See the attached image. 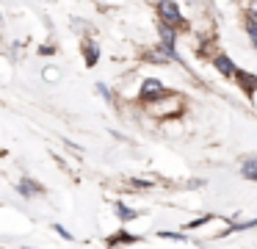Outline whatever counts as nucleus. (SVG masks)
<instances>
[{"instance_id": "7ed1b4c3", "label": "nucleus", "mask_w": 257, "mask_h": 249, "mask_svg": "<svg viewBox=\"0 0 257 249\" xmlns=\"http://www.w3.org/2000/svg\"><path fill=\"white\" fill-rule=\"evenodd\" d=\"M232 80H238V86L246 92V97H254V92H257V75H251V72H243V69H235V75H232Z\"/></svg>"}, {"instance_id": "f257e3e1", "label": "nucleus", "mask_w": 257, "mask_h": 249, "mask_svg": "<svg viewBox=\"0 0 257 249\" xmlns=\"http://www.w3.org/2000/svg\"><path fill=\"white\" fill-rule=\"evenodd\" d=\"M166 94H169V92L163 89V83L158 80V77H147V80L141 83L139 103H144V105H152V103H158V100H163Z\"/></svg>"}, {"instance_id": "1a4fd4ad", "label": "nucleus", "mask_w": 257, "mask_h": 249, "mask_svg": "<svg viewBox=\"0 0 257 249\" xmlns=\"http://www.w3.org/2000/svg\"><path fill=\"white\" fill-rule=\"evenodd\" d=\"M246 31H249V39H251V44H254V50H257V17L254 14L246 17Z\"/></svg>"}, {"instance_id": "a211bd4d", "label": "nucleus", "mask_w": 257, "mask_h": 249, "mask_svg": "<svg viewBox=\"0 0 257 249\" xmlns=\"http://www.w3.org/2000/svg\"><path fill=\"white\" fill-rule=\"evenodd\" d=\"M0 22H3V17H0Z\"/></svg>"}, {"instance_id": "dca6fc26", "label": "nucleus", "mask_w": 257, "mask_h": 249, "mask_svg": "<svg viewBox=\"0 0 257 249\" xmlns=\"http://www.w3.org/2000/svg\"><path fill=\"white\" fill-rule=\"evenodd\" d=\"M39 53H42V55H50V53H56V47H50V44H42Z\"/></svg>"}, {"instance_id": "9b49d317", "label": "nucleus", "mask_w": 257, "mask_h": 249, "mask_svg": "<svg viewBox=\"0 0 257 249\" xmlns=\"http://www.w3.org/2000/svg\"><path fill=\"white\" fill-rule=\"evenodd\" d=\"M240 175H243L246 180H254V183H257V166H251V163H243V166H240Z\"/></svg>"}, {"instance_id": "2eb2a0df", "label": "nucleus", "mask_w": 257, "mask_h": 249, "mask_svg": "<svg viewBox=\"0 0 257 249\" xmlns=\"http://www.w3.org/2000/svg\"><path fill=\"white\" fill-rule=\"evenodd\" d=\"M130 183H133V186L139 188V191H147V188H152V183H150V180H130Z\"/></svg>"}, {"instance_id": "6e6552de", "label": "nucleus", "mask_w": 257, "mask_h": 249, "mask_svg": "<svg viewBox=\"0 0 257 249\" xmlns=\"http://www.w3.org/2000/svg\"><path fill=\"white\" fill-rule=\"evenodd\" d=\"M116 216H119L122 221H133V219H139V210L127 208L124 202H116Z\"/></svg>"}, {"instance_id": "f03ea898", "label": "nucleus", "mask_w": 257, "mask_h": 249, "mask_svg": "<svg viewBox=\"0 0 257 249\" xmlns=\"http://www.w3.org/2000/svg\"><path fill=\"white\" fill-rule=\"evenodd\" d=\"M158 17H161V22L174 25V28H183L185 25L183 11H180V6L174 3V0H158Z\"/></svg>"}, {"instance_id": "20e7f679", "label": "nucleus", "mask_w": 257, "mask_h": 249, "mask_svg": "<svg viewBox=\"0 0 257 249\" xmlns=\"http://www.w3.org/2000/svg\"><path fill=\"white\" fill-rule=\"evenodd\" d=\"M17 194L20 197H45V186L36 183V180H31V177H25V180L17 186Z\"/></svg>"}, {"instance_id": "4468645a", "label": "nucleus", "mask_w": 257, "mask_h": 249, "mask_svg": "<svg viewBox=\"0 0 257 249\" xmlns=\"http://www.w3.org/2000/svg\"><path fill=\"white\" fill-rule=\"evenodd\" d=\"M158 235H161V238H174V241H185V235H180V232H172V230H161Z\"/></svg>"}, {"instance_id": "423d86ee", "label": "nucleus", "mask_w": 257, "mask_h": 249, "mask_svg": "<svg viewBox=\"0 0 257 249\" xmlns=\"http://www.w3.org/2000/svg\"><path fill=\"white\" fill-rule=\"evenodd\" d=\"M83 61H86V66H97V61H100V47H97L91 39H83Z\"/></svg>"}, {"instance_id": "ddd939ff", "label": "nucleus", "mask_w": 257, "mask_h": 249, "mask_svg": "<svg viewBox=\"0 0 257 249\" xmlns=\"http://www.w3.org/2000/svg\"><path fill=\"white\" fill-rule=\"evenodd\" d=\"M97 92H100V94H102V97H105V100H108V103H111V105H113V92H111V89H108V86H105V83H97Z\"/></svg>"}, {"instance_id": "0eeeda50", "label": "nucleus", "mask_w": 257, "mask_h": 249, "mask_svg": "<svg viewBox=\"0 0 257 249\" xmlns=\"http://www.w3.org/2000/svg\"><path fill=\"white\" fill-rule=\"evenodd\" d=\"M136 241H139V235H130L127 230H119L116 235L108 238V243H111V246H116V243H136Z\"/></svg>"}, {"instance_id": "f8f14e48", "label": "nucleus", "mask_w": 257, "mask_h": 249, "mask_svg": "<svg viewBox=\"0 0 257 249\" xmlns=\"http://www.w3.org/2000/svg\"><path fill=\"white\" fill-rule=\"evenodd\" d=\"M53 230H56L58 235L64 238V241H75V235H72V232H69V230H67V227H64V224H53Z\"/></svg>"}, {"instance_id": "f3484780", "label": "nucleus", "mask_w": 257, "mask_h": 249, "mask_svg": "<svg viewBox=\"0 0 257 249\" xmlns=\"http://www.w3.org/2000/svg\"><path fill=\"white\" fill-rule=\"evenodd\" d=\"M243 163H251V166H257V155H249V158H246Z\"/></svg>"}, {"instance_id": "6ab92c4d", "label": "nucleus", "mask_w": 257, "mask_h": 249, "mask_svg": "<svg viewBox=\"0 0 257 249\" xmlns=\"http://www.w3.org/2000/svg\"><path fill=\"white\" fill-rule=\"evenodd\" d=\"M188 3H194V0H188Z\"/></svg>"}, {"instance_id": "39448f33", "label": "nucleus", "mask_w": 257, "mask_h": 249, "mask_svg": "<svg viewBox=\"0 0 257 249\" xmlns=\"http://www.w3.org/2000/svg\"><path fill=\"white\" fill-rule=\"evenodd\" d=\"M213 66L218 69V75H221V77H232L235 69H238V66L232 64V58H229V55H224V53L213 55Z\"/></svg>"}, {"instance_id": "9d476101", "label": "nucleus", "mask_w": 257, "mask_h": 249, "mask_svg": "<svg viewBox=\"0 0 257 249\" xmlns=\"http://www.w3.org/2000/svg\"><path fill=\"white\" fill-rule=\"evenodd\" d=\"M251 227H257V219H251V221H240V224H232V227H227V230H224V232H218V235H229V232L251 230Z\"/></svg>"}]
</instances>
